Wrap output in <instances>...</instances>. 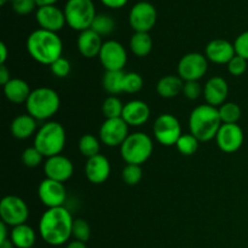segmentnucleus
Masks as SVG:
<instances>
[{"label":"nucleus","instance_id":"8","mask_svg":"<svg viewBox=\"0 0 248 248\" xmlns=\"http://www.w3.org/2000/svg\"><path fill=\"white\" fill-rule=\"evenodd\" d=\"M0 218L9 227L26 224L29 218V207L26 201L16 195H7L0 201Z\"/></svg>","mask_w":248,"mask_h":248},{"label":"nucleus","instance_id":"2","mask_svg":"<svg viewBox=\"0 0 248 248\" xmlns=\"http://www.w3.org/2000/svg\"><path fill=\"white\" fill-rule=\"evenodd\" d=\"M27 51L35 62L44 65H51L56 60L62 57L63 43L57 33L36 29L27 38Z\"/></svg>","mask_w":248,"mask_h":248},{"label":"nucleus","instance_id":"34","mask_svg":"<svg viewBox=\"0 0 248 248\" xmlns=\"http://www.w3.org/2000/svg\"><path fill=\"white\" fill-rule=\"evenodd\" d=\"M121 178H123L124 183H126L127 186H137L143 178V171L142 167L140 165H131L127 164L123 169L121 172Z\"/></svg>","mask_w":248,"mask_h":248},{"label":"nucleus","instance_id":"37","mask_svg":"<svg viewBox=\"0 0 248 248\" xmlns=\"http://www.w3.org/2000/svg\"><path fill=\"white\" fill-rule=\"evenodd\" d=\"M44 155L36 149L35 147H28L27 149H24V152L22 153V162L26 167L29 169H35L43 161Z\"/></svg>","mask_w":248,"mask_h":248},{"label":"nucleus","instance_id":"26","mask_svg":"<svg viewBox=\"0 0 248 248\" xmlns=\"http://www.w3.org/2000/svg\"><path fill=\"white\" fill-rule=\"evenodd\" d=\"M10 240L16 248H33L36 241V234L28 224L14 227L10 232Z\"/></svg>","mask_w":248,"mask_h":248},{"label":"nucleus","instance_id":"48","mask_svg":"<svg viewBox=\"0 0 248 248\" xmlns=\"http://www.w3.org/2000/svg\"><path fill=\"white\" fill-rule=\"evenodd\" d=\"M36 5L39 6H46V5H55L58 0H35Z\"/></svg>","mask_w":248,"mask_h":248},{"label":"nucleus","instance_id":"46","mask_svg":"<svg viewBox=\"0 0 248 248\" xmlns=\"http://www.w3.org/2000/svg\"><path fill=\"white\" fill-rule=\"evenodd\" d=\"M7 57H9V51L5 43H0V64H5Z\"/></svg>","mask_w":248,"mask_h":248},{"label":"nucleus","instance_id":"24","mask_svg":"<svg viewBox=\"0 0 248 248\" xmlns=\"http://www.w3.org/2000/svg\"><path fill=\"white\" fill-rule=\"evenodd\" d=\"M31 93V86L28 82L18 78H12L4 86V94L7 101L15 104H26L27 99Z\"/></svg>","mask_w":248,"mask_h":248},{"label":"nucleus","instance_id":"40","mask_svg":"<svg viewBox=\"0 0 248 248\" xmlns=\"http://www.w3.org/2000/svg\"><path fill=\"white\" fill-rule=\"evenodd\" d=\"M184 97L190 101H196L203 93V89L199 81H186L183 86Z\"/></svg>","mask_w":248,"mask_h":248},{"label":"nucleus","instance_id":"15","mask_svg":"<svg viewBox=\"0 0 248 248\" xmlns=\"http://www.w3.org/2000/svg\"><path fill=\"white\" fill-rule=\"evenodd\" d=\"M39 200L47 208L62 207L67 200V190L61 182L45 178L38 188Z\"/></svg>","mask_w":248,"mask_h":248},{"label":"nucleus","instance_id":"11","mask_svg":"<svg viewBox=\"0 0 248 248\" xmlns=\"http://www.w3.org/2000/svg\"><path fill=\"white\" fill-rule=\"evenodd\" d=\"M157 19V11L149 1H140L132 6L128 14V22L135 31L149 33Z\"/></svg>","mask_w":248,"mask_h":248},{"label":"nucleus","instance_id":"18","mask_svg":"<svg viewBox=\"0 0 248 248\" xmlns=\"http://www.w3.org/2000/svg\"><path fill=\"white\" fill-rule=\"evenodd\" d=\"M205 56L215 64H228L236 56L234 44L225 39H213L205 48Z\"/></svg>","mask_w":248,"mask_h":248},{"label":"nucleus","instance_id":"47","mask_svg":"<svg viewBox=\"0 0 248 248\" xmlns=\"http://www.w3.org/2000/svg\"><path fill=\"white\" fill-rule=\"evenodd\" d=\"M65 248H87V246L85 242L77 241V240H74V241H70L69 244L65 246Z\"/></svg>","mask_w":248,"mask_h":248},{"label":"nucleus","instance_id":"19","mask_svg":"<svg viewBox=\"0 0 248 248\" xmlns=\"http://www.w3.org/2000/svg\"><path fill=\"white\" fill-rule=\"evenodd\" d=\"M228 93H229V86L227 80L222 77H212L206 81L203 86V97H205L206 104L219 108L222 104L227 101Z\"/></svg>","mask_w":248,"mask_h":248},{"label":"nucleus","instance_id":"49","mask_svg":"<svg viewBox=\"0 0 248 248\" xmlns=\"http://www.w3.org/2000/svg\"><path fill=\"white\" fill-rule=\"evenodd\" d=\"M0 248H16V247L14 246V244H12V241L9 237V239L5 240V241L0 242Z\"/></svg>","mask_w":248,"mask_h":248},{"label":"nucleus","instance_id":"9","mask_svg":"<svg viewBox=\"0 0 248 248\" xmlns=\"http://www.w3.org/2000/svg\"><path fill=\"white\" fill-rule=\"evenodd\" d=\"M155 140L165 147L176 145L182 133V126L178 119L172 114H161L155 120L153 126Z\"/></svg>","mask_w":248,"mask_h":248},{"label":"nucleus","instance_id":"21","mask_svg":"<svg viewBox=\"0 0 248 248\" xmlns=\"http://www.w3.org/2000/svg\"><path fill=\"white\" fill-rule=\"evenodd\" d=\"M150 108L145 102L140 99H133V101L127 102L124 106L123 111V120L132 127H140L148 123L150 118Z\"/></svg>","mask_w":248,"mask_h":248},{"label":"nucleus","instance_id":"1","mask_svg":"<svg viewBox=\"0 0 248 248\" xmlns=\"http://www.w3.org/2000/svg\"><path fill=\"white\" fill-rule=\"evenodd\" d=\"M72 213L64 206L47 208L39 220V234L43 241L50 246H62L72 237Z\"/></svg>","mask_w":248,"mask_h":248},{"label":"nucleus","instance_id":"35","mask_svg":"<svg viewBox=\"0 0 248 248\" xmlns=\"http://www.w3.org/2000/svg\"><path fill=\"white\" fill-rule=\"evenodd\" d=\"M72 237H74V240H77V241H81L86 244L90 240V237H91V228H90L89 223L85 219H82V218L74 219Z\"/></svg>","mask_w":248,"mask_h":248},{"label":"nucleus","instance_id":"36","mask_svg":"<svg viewBox=\"0 0 248 248\" xmlns=\"http://www.w3.org/2000/svg\"><path fill=\"white\" fill-rule=\"evenodd\" d=\"M143 84H144V81H143V78L140 74L135 72L125 73L124 92H126V93H137L142 90Z\"/></svg>","mask_w":248,"mask_h":248},{"label":"nucleus","instance_id":"20","mask_svg":"<svg viewBox=\"0 0 248 248\" xmlns=\"http://www.w3.org/2000/svg\"><path fill=\"white\" fill-rule=\"evenodd\" d=\"M110 161L102 154L87 159L85 165V176L92 184L104 183L110 176Z\"/></svg>","mask_w":248,"mask_h":248},{"label":"nucleus","instance_id":"42","mask_svg":"<svg viewBox=\"0 0 248 248\" xmlns=\"http://www.w3.org/2000/svg\"><path fill=\"white\" fill-rule=\"evenodd\" d=\"M236 55L248 61V31L240 34L234 41Z\"/></svg>","mask_w":248,"mask_h":248},{"label":"nucleus","instance_id":"38","mask_svg":"<svg viewBox=\"0 0 248 248\" xmlns=\"http://www.w3.org/2000/svg\"><path fill=\"white\" fill-rule=\"evenodd\" d=\"M50 69H51V73H52L56 78L63 79V78H67L68 75L70 74L72 65H70L69 61L62 56V57L56 60L55 62L50 65Z\"/></svg>","mask_w":248,"mask_h":248},{"label":"nucleus","instance_id":"39","mask_svg":"<svg viewBox=\"0 0 248 248\" xmlns=\"http://www.w3.org/2000/svg\"><path fill=\"white\" fill-rule=\"evenodd\" d=\"M228 72L229 74H232V77H241L242 74H245L248 67V61L245 58L240 57V56H235L232 57V60L230 61L227 64Z\"/></svg>","mask_w":248,"mask_h":248},{"label":"nucleus","instance_id":"17","mask_svg":"<svg viewBox=\"0 0 248 248\" xmlns=\"http://www.w3.org/2000/svg\"><path fill=\"white\" fill-rule=\"evenodd\" d=\"M35 19L41 29L53 31V33L60 31L67 23L64 11L56 5L39 6L35 11Z\"/></svg>","mask_w":248,"mask_h":248},{"label":"nucleus","instance_id":"33","mask_svg":"<svg viewBox=\"0 0 248 248\" xmlns=\"http://www.w3.org/2000/svg\"><path fill=\"white\" fill-rule=\"evenodd\" d=\"M199 143L200 140L195 137V136L189 133H183V135L179 137V140H177L176 148L182 155L184 156H190V155L195 154L196 150L199 149Z\"/></svg>","mask_w":248,"mask_h":248},{"label":"nucleus","instance_id":"44","mask_svg":"<svg viewBox=\"0 0 248 248\" xmlns=\"http://www.w3.org/2000/svg\"><path fill=\"white\" fill-rule=\"evenodd\" d=\"M11 79L12 78L11 74H10L9 68L5 64H0V84H1L2 86H5Z\"/></svg>","mask_w":248,"mask_h":248},{"label":"nucleus","instance_id":"5","mask_svg":"<svg viewBox=\"0 0 248 248\" xmlns=\"http://www.w3.org/2000/svg\"><path fill=\"white\" fill-rule=\"evenodd\" d=\"M61 99L57 92L50 87H38L31 90V93L26 102L27 114L38 121H46L58 111Z\"/></svg>","mask_w":248,"mask_h":248},{"label":"nucleus","instance_id":"10","mask_svg":"<svg viewBox=\"0 0 248 248\" xmlns=\"http://www.w3.org/2000/svg\"><path fill=\"white\" fill-rule=\"evenodd\" d=\"M208 70V60L200 52H190L179 60L177 72L178 77L186 81H199Z\"/></svg>","mask_w":248,"mask_h":248},{"label":"nucleus","instance_id":"13","mask_svg":"<svg viewBox=\"0 0 248 248\" xmlns=\"http://www.w3.org/2000/svg\"><path fill=\"white\" fill-rule=\"evenodd\" d=\"M98 58L106 70H123L127 63V52L119 41L107 40L103 43Z\"/></svg>","mask_w":248,"mask_h":248},{"label":"nucleus","instance_id":"4","mask_svg":"<svg viewBox=\"0 0 248 248\" xmlns=\"http://www.w3.org/2000/svg\"><path fill=\"white\" fill-rule=\"evenodd\" d=\"M65 142L67 135L64 127L57 121H46L36 131L33 145L47 159L60 155L64 149Z\"/></svg>","mask_w":248,"mask_h":248},{"label":"nucleus","instance_id":"28","mask_svg":"<svg viewBox=\"0 0 248 248\" xmlns=\"http://www.w3.org/2000/svg\"><path fill=\"white\" fill-rule=\"evenodd\" d=\"M124 78L125 73L123 70H106L102 79V86L108 93L115 96L124 92Z\"/></svg>","mask_w":248,"mask_h":248},{"label":"nucleus","instance_id":"22","mask_svg":"<svg viewBox=\"0 0 248 248\" xmlns=\"http://www.w3.org/2000/svg\"><path fill=\"white\" fill-rule=\"evenodd\" d=\"M77 46L79 52L86 58L98 57L101 48L103 46L102 36L98 35L91 28L80 31L77 39Z\"/></svg>","mask_w":248,"mask_h":248},{"label":"nucleus","instance_id":"32","mask_svg":"<svg viewBox=\"0 0 248 248\" xmlns=\"http://www.w3.org/2000/svg\"><path fill=\"white\" fill-rule=\"evenodd\" d=\"M125 104L121 102L120 98L116 96L107 97L102 104V113L106 119H115L121 118Z\"/></svg>","mask_w":248,"mask_h":248},{"label":"nucleus","instance_id":"14","mask_svg":"<svg viewBox=\"0 0 248 248\" xmlns=\"http://www.w3.org/2000/svg\"><path fill=\"white\" fill-rule=\"evenodd\" d=\"M215 140L222 152L232 154L242 147L245 135L241 126L237 124H222Z\"/></svg>","mask_w":248,"mask_h":248},{"label":"nucleus","instance_id":"41","mask_svg":"<svg viewBox=\"0 0 248 248\" xmlns=\"http://www.w3.org/2000/svg\"><path fill=\"white\" fill-rule=\"evenodd\" d=\"M35 6H38L35 0H12V9L21 16L33 12Z\"/></svg>","mask_w":248,"mask_h":248},{"label":"nucleus","instance_id":"51","mask_svg":"<svg viewBox=\"0 0 248 248\" xmlns=\"http://www.w3.org/2000/svg\"><path fill=\"white\" fill-rule=\"evenodd\" d=\"M33 248H34V247H33Z\"/></svg>","mask_w":248,"mask_h":248},{"label":"nucleus","instance_id":"25","mask_svg":"<svg viewBox=\"0 0 248 248\" xmlns=\"http://www.w3.org/2000/svg\"><path fill=\"white\" fill-rule=\"evenodd\" d=\"M184 81L178 75H166L162 77L156 84V92L162 98H174L183 92Z\"/></svg>","mask_w":248,"mask_h":248},{"label":"nucleus","instance_id":"30","mask_svg":"<svg viewBox=\"0 0 248 248\" xmlns=\"http://www.w3.org/2000/svg\"><path fill=\"white\" fill-rule=\"evenodd\" d=\"M91 29L101 36L110 35L115 31V21L109 15L97 14L91 24Z\"/></svg>","mask_w":248,"mask_h":248},{"label":"nucleus","instance_id":"6","mask_svg":"<svg viewBox=\"0 0 248 248\" xmlns=\"http://www.w3.org/2000/svg\"><path fill=\"white\" fill-rule=\"evenodd\" d=\"M154 150V143L149 135L133 132L128 135L120 147V154L126 164L142 165L149 160Z\"/></svg>","mask_w":248,"mask_h":248},{"label":"nucleus","instance_id":"16","mask_svg":"<svg viewBox=\"0 0 248 248\" xmlns=\"http://www.w3.org/2000/svg\"><path fill=\"white\" fill-rule=\"evenodd\" d=\"M44 173L46 178L64 183L68 179L72 178L74 173V165L72 160L68 159L64 155H55L45 160Z\"/></svg>","mask_w":248,"mask_h":248},{"label":"nucleus","instance_id":"29","mask_svg":"<svg viewBox=\"0 0 248 248\" xmlns=\"http://www.w3.org/2000/svg\"><path fill=\"white\" fill-rule=\"evenodd\" d=\"M78 147H79V150L82 156L90 159V157H93L99 154V150H101V140L94 135L86 133V135H82L80 137Z\"/></svg>","mask_w":248,"mask_h":248},{"label":"nucleus","instance_id":"45","mask_svg":"<svg viewBox=\"0 0 248 248\" xmlns=\"http://www.w3.org/2000/svg\"><path fill=\"white\" fill-rule=\"evenodd\" d=\"M9 225L5 224L4 222L0 223V242L5 241L10 237V232H9Z\"/></svg>","mask_w":248,"mask_h":248},{"label":"nucleus","instance_id":"31","mask_svg":"<svg viewBox=\"0 0 248 248\" xmlns=\"http://www.w3.org/2000/svg\"><path fill=\"white\" fill-rule=\"evenodd\" d=\"M218 113H219L222 124H237L242 115L240 106L234 102H225L218 108Z\"/></svg>","mask_w":248,"mask_h":248},{"label":"nucleus","instance_id":"50","mask_svg":"<svg viewBox=\"0 0 248 248\" xmlns=\"http://www.w3.org/2000/svg\"><path fill=\"white\" fill-rule=\"evenodd\" d=\"M9 0H0V5H5Z\"/></svg>","mask_w":248,"mask_h":248},{"label":"nucleus","instance_id":"7","mask_svg":"<svg viewBox=\"0 0 248 248\" xmlns=\"http://www.w3.org/2000/svg\"><path fill=\"white\" fill-rule=\"evenodd\" d=\"M63 11L68 26L78 31L91 28L92 22L97 15L92 0H68Z\"/></svg>","mask_w":248,"mask_h":248},{"label":"nucleus","instance_id":"23","mask_svg":"<svg viewBox=\"0 0 248 248\" xmlns=\"http://www.w3.org/2000/svg\"><path fill=\"white\" fill-rule=\"evenodd\" d=\"M38 120L33 118L29 114H21L17 115L16 118L12 120L11 125H10V131L11 135L14 136L16 140H28L31 136H35L36 131H38Z\"/></svg>","mask_w":248,"mask_h":248},{"label":"nucleus","instance_id":"43","mask_svg":"<svg viewBox=\"0 0 248 248\" xmlns=\"http://www.w3.org/2000/svg\"><path fill=\"white\" fill-rule=\"evenodd\" d=\"M127 1L128 0H101L102 4L109 9H120V7L125 6Z\"/></svg>","mask_w":248,"mask_h":248},{"label":"nucleus","instance_id":"27","mask_svg":"<svg viewBox=\"0 0 248 248\" xmlns=\"http://www.w3.org/2000/svg\"><path fill=\"white\" fill-rule=\"evenodd\" d=\"M130 48L137 57H145L153 50V39L149 33L135 31L130 39Z\"/></svg>","mask_w":248,"mask_h":248},{"label":"nucleus","instance_id":"3","mask_svg":"<svg viewBox=\"0 0 248 248\" xmlns=\"http://www.w3.org/2000/svg\"><path fill=\"white\" fill-rule=\"evenodd\" d=\"M222 126L218 108L210 104H201L191 110L189 116V130L200 142H210L216 138Z\"/></svg>","mask_w":248,"mask_h":248},{"label":"nucleus","instance_id":"12","mask_svg":"<svg viewBox=\"0 0 248 248\" xmlns=\"http://www.w3.org/2000/svg\"><path fill=\"white\" fill-rule=\"evenodd\" d=\"M128 125L123 118L106 119L99 127L98 138L102 144L107 147H121L128 137Z\"/></svg>","mask_w":248,"mask_h":248}]
</instances>
